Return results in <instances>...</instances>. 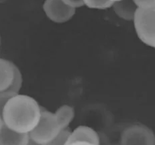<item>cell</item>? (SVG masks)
<instances>
[{
    "instance_id": "cell-1",
    "label": "cell",
    "mask_w": 155,
    "mask_h": 145,
    "mask_svg": "<svg viewBox=\"0 0 155 145\" xmlns=\"http://www.w3.org/2000/svg\"><path fill=\"white\" fill-rule=\"evenodd\" d=\"M41 111L35 98L17 94L5 105L2 118L4 124L12 130L29 134L38 124Z\"/></svg>"
},
{
    "instance_id": "cell-2",
    "label": "cell",
    "mask_w": 155,
    "mask_h": 145,
    "mask_svg": "<svg viewBox=\"0 0 155 145\" xmlns=\"http://www.w3.org/2000/svg\"><path fill=\"white\" fill-rule=\"evenodd\" d=\"M133 21L138 37L145 45L155 49V7L138 8Z\"/></svg>"
},
{
    "instance_id": "cell-3",
    "label": "cell",
    "mask_w": 155,
    "mask_h": 145,
    "mask_svg": "<svg viewBox=\"0 0 155 145\" xmlns=\"http://www.w3.org/2000/svg\"><path fill=\"white\" fill-rule=\"evenodd\" d=\"M62 131L55 118L54 113L42 110L36 127L29 133L30 138L36 143L47 144Z\"/></svg>"
},
{
    "instance_id": "cell-4",
    "label": "cell",
    "mask_w": 155,
    "mask_h": 145,
    "mask_svg": "<svg viewBox=\"0 0 155 145\" xmlns=\"http://www.w3.org/2000/svg\"><path fill=\"white\" fill-rule=\"evenodd\" d=\"M120 145H155V135L144 125H133L123 131Z\"/></svg>"
},
{
    "instance_id": "cell-5",
    "label": "cell",
    "mask_w": 155,
    "mask_h": 145,
    "mask_svg": "<svg viewBox=\"0 0 155 145\" xmlns=\"http://www.w3.org/2000/svg\"><path fill=\"white\" fill-rule=\"evenodd\" d=\"M43 10L46 16L55 23L67 22L76 12V9L65 4L62 0H45Z\"/></svg>"
},
{
    "instance_id": "cell-6",
    "label": "cell",
    "mask_w": 155,
    "mask_h": 145,
    "mask_svg": "<svg viewBox=\"0 0 155 145\" xmlns=\"http://www.w3.org/2000/svg\"><path fill=\"white\" fill-rule=\"evenodd\" d=\"M74 142H86L94 145H101L99 134L95 129L86 126H80L71 132L67 144Z\"/></svg>"
},
{
    "instance_id": "cell-7",
    "label": "cell",
    "mask_w": 155,
    "mask_h": 145,
    "mask_svg": "<svg viewBox=\"0 0 155 145\" xmlns=\"http://www.w3.org/2000/svg\"><path fill=\"white\" fill-rule=\"evenodd\" d=\"M29 140V134L12 130L4 124L0 132V145H27Z\"/></svg>"
},
{
    "instance_id": "cell-8",
    "label": "cell",
    "mask_w": 155,
    "mask_h": 145,
    "mask_svg": "<svg viewBox=\"0 0 155 145\" xmlns=\"http://www.w3.org/2000/svg\"><path fill=\"white\" fill-rule=\"evenodd\" d=\"M111 8L117 16L127 21L134 20L138 9L134 0H120L114 2Z\"/></svg>"
},
{
    "instance_id": "cell-9",
    "label": "cell",
    "mask_w": 155,
    "mask_h": 145,
    "mask_svg": "<svg viewBox=\"0 0 155 145\" xmlns=\"http://www.w3.org/2000/svg\"><path fill=\"white\" fill-rule=\"evenodd\" d=\"M14 75V64L0 58V92L4 91L10 86Z\"/></svg>"
},
{
    "instance_id": "cell-10",
    "label": "cell",
    "mask_w": 155,
    "mask_h": 145,
    "mask_svg": "<svg viewBox=\"0 0 155 145\" xmlns=\"http://www.w3.org/2000/svg\"><path fill=\"white\" fill-rule=\"evenodd\" d=\"M55 118L61 129H67L75 117V109L73 107L64 105L60 107L54 113Z\"/></svg>"
},
{
    "instance_id": "cell-11",
    "label": "cell",
    "mask_w": 155,
    "mask_h": 145,
    "mask_svg": "<svg viewBox=\"0 0 155 145\" xmlns=\"http://www.w3.org/2000/svg\"><path fill=\"white\" fill-rule=\"evenodd\" d=\"M23 78L22 74L20 69L14 64V75L10 86L7 89V91L13 92L14 94H19V91L22 86Z\"/></svg>"
},
{
    "instance_id": "cell-12",
    "label": "cell",
    "mask_w": 155,
    "mask_h": 145,
    "mask_svg": "<svg viewBox=\"0 0 155 145\" xmlns=\"http://www.w3.org/2000/svg\"><path fill=\"white\" fill-rule=\"evenodd\" d=\"M84 5L95 10H106L111 8L114 2L110 0H83Z\"/></svg>"
},
{
    "instance_id": "cell-13",
    "label": "cell",
    "mask_w": 155,
    "mask_h": 145,
    "mask_svg": "<svg viewBox=\"0 0 155 145\" xmlns=\"http://www.w3.org/2000/svg\"><path fill=\"white\" fill-rule=\"evenodd\" d=\"M70 133L71 131L67 129H63L57 137L46 145H67Z\"/></svg>"
},
{
    "instance_id": "cell-14",
    "label": "cell",
    "mask_w": 155,
    "mask_h": 145,
    "mask_svg": "<svg viewBox=\"0 0 155 145\" xmlns=\"http://www.w3.org/2000/svg\"><path fill=\"white\" fill-rule=\"evenodd\" d=\"M15 95L17 94H14L13 92L7 90L0 92V116L2 117L3 110H4L5 105L7 104L8 101Z\"/></svg>"
},
{
    "instance_id": "cell-15",
    "label": "cell",
    "mask_w": 155,
    "mask_h": 145,
    "mask_svg": "<svg viewBox=\"0 0 155 145\" xmlns=\"http://www.w3.org/2000/svg\"><path fill=\"white\" fill-rule=\"evenodd\" d=\"M138 8H151L155 7V0H134Z\"/></svg>"
},
{
    "instance_id": "cell-16",
    "label": "cell",
    "mask_w": 155,
    "mask_h": 145,
    "mask_svg": "<svg viewBox=\"0 0 155 145\" xmlns=\"http://www.w3.org/2000/svg\"><path fill=\"white\" fill-rule=\"evenodd\" d=\"M65 4L73 8H81L84 5L83 0H62Z\"/></svg>"
},
{
    "instance_id": "cell-17",
    "label": "cell",
    "mask_w": 155,
    "mask_h": 145,
    "mask_svg": "<svg viewBox=\"0 0 155 145\" xmlns=\"http://www.w3.org/2000/svg\"><path fill=\"white\" fill-rule=\"evenodd\" d=\"M67 145H94V144L89 143H86V142H74V143L67 144Z\"/></svg>"
},
{
    "instance_id": "cell-18",
    "label": "cell",
    "mask_w": 155,
    "mask_h": 145,
    "mask_svg": "<svg viewBox=\"0 0 155 145\" xmlns=\"http://www.w3.org/2000/svg\"><path fill=\"white\" fill-rule=\"evenodd\" d=\"M27 145H46V144H42L38 143H36V142L34 141L33 140L30 139V140L28 141V143Z\"/></svg>"
},
{
    "instance_id": "cell-19",
    "label": "cell",
    "mask_w": 155,
    "mask_h": 145,
    "mask_svg": "<svg viewBox=\"0 0 155 145\" xmlns=\"http://www.w3.org/2000/svg\"><path fill=\"white\" fill-rule=\"evenodd\" d=\"M3 126H4V122H3L2 117L0 116V132H1V130H2V128L3 127Z\"/></svg>"
},
{
    "instance_id": "cell-20",
    "label": "cell",
    "mask_w": 155,
    "mask_h": 145,
    "mask_svg": "<svg viewBox=\"0 0 155 145\" xmlns=\"http://www.w3.org/2000/svg\"><path fill=\"white\" fill-rule=\"evenodd\" d=\"M110 1L112 2H117V1H120V0H110Z\"/></svg>"
},
{
    "instance_id": "cell-21",
    "label": "cell",
    "mask_w": 155,
    "mask_h": 145,
    "mask_svg": "<svg viewBox=\"0 0 155 145\" xmlns=\"http://www.w3.org/2000/svg\"><path fill=\"white\" fill-rule=\"evenodd\" d=\"M0 47H1V36H0Z\"/></svg>"
}]
</instances>
